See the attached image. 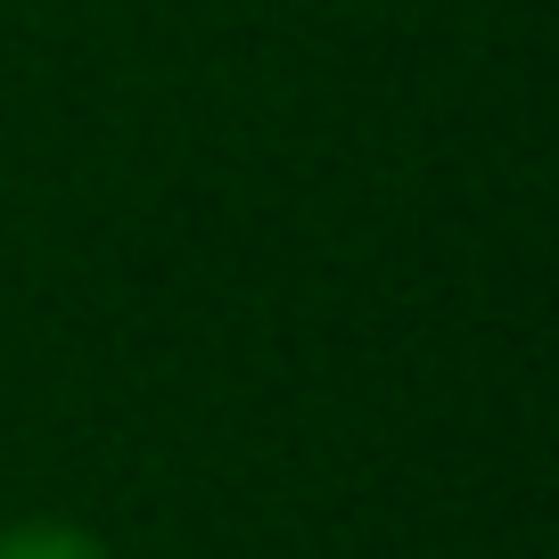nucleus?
<instances>
[{
  "label": "nucleus",
  "mask_w": 559,
  "mask_h": 559,
  "mask_svg": "<svg viewBox=\"0 0 559 559\" xmlns=\"http://www.w3.org/2000/svg\"><path fill=\"white\" fill-rule=\"evenodd\" d=\"M0 559H107V543L74 519H9L0 526Z\"/></svg>",
  "instance_id": "obj_1"
}]
</instances>
